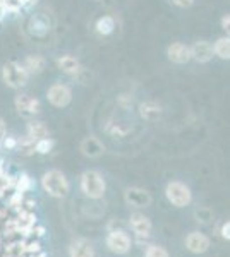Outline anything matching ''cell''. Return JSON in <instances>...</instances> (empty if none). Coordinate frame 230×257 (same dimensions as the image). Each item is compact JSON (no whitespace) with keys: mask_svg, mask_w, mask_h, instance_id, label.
<instances>
[{"mask_svg":"<svg viewBox=\"0 0 230 257\" xmlns=\"http://www.w3.org/2000/svg\"><path fill=\"white\" fill-rule=\"evenodd\" d=\"M29 77H31V74L28 72L23 62L9 60L2 65V70H0V79L11 89L24 88L29 82Z\"/></svg>","mask_w":230,"mask_h":257,"instance_id":"obj_1","label":"cell"},{"mask_svg":"<svg viewBox=\"0 0 230 257\" xmlns=\"http://www.w3.org/2000/svg\"><path fill=\"white\" fill-rule=\"evenodd\" d=\"M41 187L45 189V192L52 197L62 199L69 194L70 184L67 177L60 172V170H48L41 177Z\"/></svg>","mask_w":230,"mask_h":257,"instance_id":"obj_2","label":"cell"},{"mask_svg":"<svg viewBox=\"0 0 230 257\" xmlns=\"http://www.w3.org/2000/svg\"><path fill=\"white\" fill-rule=\"evenodd\" d=\"M79 185H81L83 194L90 199H95V201L102 199L107 190L105 178L102 177L100 172H96V170H86V172L81 175Z\"/></svg>","mask_w":230,"mask_h":257,"instance_id":"obj_3","label":"cell"},{"mask_svg":"<svg viewBox=\"0 0 230 257\" xmlns=\"http://www.w3.org/2000/svg\"><path fill=\"white\" fill-rule=\"evenodd\" d=\"M14 108L19 117L23 118H35L41 113V103L36 96L28 93H19L14 96Z\"/></svg>","mask_w":230,"mask_h":257,"instance_id":"obj_4","label":"cell"},{"mask_svg":"<svg viewBox=\"0 0 230 257\" xmlns=\"http://www.w3.org/2000/svg\"><path fill=\"white\" fill-rule=\"evenodd\" d=\"M165 196L169 199V202L175 208H186V206L191 204L192 201V192L191 189L187 187L186 184H182V182H170L169 185H167L165 189Z\"/></svg>","mask_w":230,"mask_h":257,"instance_id":"obj_5","label":"cell"},{"mask_svg":"<svg viewBox=\"0 0 230 257\" xmlns=\"http://www.w3.org/2000/svg\"><path fill=\"white\" fill-rule=\"evenodd\" d=\"M47 99L55 108H65L72 103V89L65 82H53L47 89Z\"/></svg>","mask_w":230,"mask_h":257,"instance_id":"obj_6","label":"cell"},{"mask_svg":"<svg viewBox=\"0 0 230 257\" xmlns=\"http://www.w3.org/2000/svg\"><path fill=\"white\" fill-rule=\"evenodd\" d=\"M55 65L62 74H65L67 77H74V79H78L85 72V69H83L81 62L78 60V57L70 55V53H64V55L57 57Z\"/></svg>","mask_w":230,"mask_h":257,"instance_id":"obj_7","label":"cell"},{"mask_svg":"<svg viewBox=\"0 0 230 257\" xmlns=\"http://www.w3.org/2000/svg\"><path fill=\"white\" fill-rule=\"evenodd\" d=\"M131 238L122 230H112L107 237V247L115 254H127L131 250Z\"/></svg>","mask_w":230,"mask_h":257,"instance_id":"obj_8","label":"cell"},{"mask_svg":"<svg viewBox=\"0 0 230 257\" xmlns=\"http://www.w3.org/2000/svg\"><path fill=\"white\" fill-rule=\"evenodd\" d=\"M167 57H169V60L174 62V64L184 65L192 60L191 47L186 43H181V41H174L172 45L167 47Z\"/></svg>","mask_w":230,"mask_h":257,"instance_id":"obj_9","label":"cell"},{"mask_svg":"<svg viewBox=\"0 0 230 257\" xmlns=\"http://www.w3.org/2000/svg\"><path fill=\"white\" fill-rule=\"evenodd\" d=\"M191 55L192 60L198 62V64H208L215 57V50H213V45L210 41L199 40L191 45Z\"/></svg>","mask_w":230,"mask_h":257,"instance_id":"obj_10","label":"cell"},{"mask_svg":"<svg viewBox=\"0 0 230 257\" xmlns=\"http://www.w3.org/2000/svg\"><path fill=\"white\" fill-rule=\"evenodd\" d=\"M124 199L127 204L134 206V208H148L151 204V194L139 187H129L124 192Z\"/></svg>","mask_w":230,"mask_h":257,"instance_id":"obj_11","label":"cell"},{"mask_svg":"<svg viewBox=\"0 0 230 257\" xmlns=\"http://www.w3.org/2000/svg\"><path fill=\"white\" fill-rule=\"evenodd\" d=\"M79 149H81V153L86 156V158H100V156L105 153V146L102 144V141L98 138H95V136H88L81 141V144H79Z\"/></svg>","mask_w":230,"mask_h":257,"instance_id":"obj_12","label":"cell"},{"mask_svg":"<svg viewBox=\"0 0 230 257\" xmlns=\"http://www.w3.org/2000/svg\"><path fill=\"white\" fill-rule=\"evenodd\" d=\"M162 105L153 99H146V101H141L139 106H137V113L139 117L146 120V122H157L158 118L162 117Z\"/></svg>","mask_w":230,"mask_h":257,"instance_id":"obj_13","label":"cell"},{"mask_svg":"<svg viewBox=\"0 0 230 257\" xmlns=\"http://www.w3.org/2000/svg\"><path fill=\"white\" fill-rule=\"evenodd\" d=\"M186 247L192 254H203L210 248V238L206 235L199 233V231H192L186 238Z\"/></svg>","mask_w":230,"mask_h":257,"instance_id":"obj_14","label":"cell"},{"mask_svg":"<svg viewBox=\"0 0 230 257\" xmlns=\"http://www.w3.org/2000/svg\"><path fill=\"white\" fill-rule=\"evenodd\" d=\"M129 225H131V230L134 231L139 238L149 237V231H151V221H149L148 216H144V214H141V213L131 214V221H129Z\"/></svg>","mask_w":230,"mask_h":257,"instance_id":"obj_15","label":"cell"},{"mask_svg":"<svg viewBox=\"0 0 230 257\" xmlns=\"http://www.w3.org/2000/svg\"><path fill=\"white\" fill-rule=\"evenodd\" d=\"M23 64L31 76H36V74L43 72L45 67H47V59H45L43 55H38V53H31V55L24 57Z\"/></svg>","mask_w":230,"mask_h":257,"instance_id":"obj_16","label":"cell"},{"mask_svg":"<svg viewBox=\"0 0 230 257\" xmlns=\"http://www.w3.org/2000/svg\"><path fill=\"white\" fill-rule=\"evenodd\" d=\"M29 31H31V35L38 36V38H41V36H45V35H48L50 21L45 18L43 14L33 16V18L29 19Z\"/></svg>","mask_w":230,"mask_h":257,"instance_id":"obj_17","label":"cell"},{"mask_svg":"<svg viewBox=\"0 0 230 257\" xmlns=\"http://www.w3.org/2000/svg\"><path fill=\"white\" fill-rule=\"evenodd\" d=\"M69 254H70V257H95V248L91 245V242L81 238V240H76V242L70 243Z\"/></svg>","mask_w":230,"mask_h":257,"instance_id":"obj_18","label":"cell"},{"mask_svg":"<svg viewBox=\"0 0 230 257\" xmlns=\"http://www.w3.org/2000/svg\"><path fill=\"white\" fill-rule=\"evenodd\" d=\"M26 136L31 138L33 141H40V139L48 138L50 131L43 122H40V120H31L26 125Z\"/></svg>","mask_w":230,"mask_h":257,"instance_id":"obj_19","label":"cell"},{"mask_svg":"<svg viewBox=\"0 0 230 257\" xmlns=\"http://www.w3.org/2000/svg\"><path fill=\"white\" fill-rule=\"evenodd\" d=\"M95 31L100 36H110L115 31V19L112 16H102V18H98L95 23Z\"/></svg>","mask_w":230,"mask_h":257,"instance_id":"obj_20","label":"cell"},{"mask_svg":"<svg viewBox=\"0 0 230 257\" xmlns=\"http://www.w3.org/2000/svg\"><path fill=\"white\" fill-rule=\"evenodd\" d=\"M213 50H215V57L221 60H230V36H220L213 43Z\"/></svg>","mask_w":230,"mask_h":257,"instance_id":"obj_21","label":"cell"},{"mask_svg":"<svg viewBox=\"0 0 230 257\" xmlns=\"http://www.w3.org/2000/svg\"><path fill=\"white\" fill-rule=\"evenodd\" d=\"M53 146H55V143H53V139L45 138V139L36 141L35 149H36V153H38V155H48V153L53 149Z\"/></svg>","mask_w":230,"mask_h":257,"instance_id":"obj_22","label":"cell"},{"mask_svg":"<svg viewBox=\"0 0 230 257\" xmlns=\"http://www.w3.org/2000/svg\"><path fill=\"white\" fill-rule=\"evenodd\" d=\"M33 187V180L28 173H21L19 178L16 180V190L18 192H28L29 189Z\"/></svg>","mask_w":230,"mask_h":257,"instance_id":"obj_23","label":"cell"},{"mask_svg":"<svg viewBox=\"0 0 230 257\" xmlns=\"http://www.w3.org/2000/svg\"><path fill=\"white\" fill-rule=\"evenodd\" d=\"M35 144H36V141H33L31 138L24 136L23 139H19V149H21V153H23V155H26V156L33 155V153H36Z\"/></svg>","mask_w":230,"mask_h":257,"instance_id":"obj_24","label":"cell"},{"mask_svg":"<svg viewBox=\"0 0 230 257\" xmlns=\"http://www.w3.org/2000/svg\"><path fill=\"white\" fill-rule=\"evenodd\" d=\"M132 103H134V96H132V94L122 93V94H119V96H117V105H119L122 110L132 108Z\"/></svg>","mask_w":230,"mask_h":257,"instance_id":"obj_25","label":"cell"},{"mask_svg":"<svg viewBox=\"0 0 230 257\" xmlns=\"http://www.w3.org/2000/svg\"><path fill=\"white\" fill-rule=\"evenodd\" d=\"M144 257H169V252L160 245H148L146 247Z\"/></svg>","mask_w":230,"mask_h":257,"instance_id":"obj_26","label":"cell"},{"mask_svg":"<svg viewBox=\"0 0 230 257\" xmlns=\"http://www.w3.org/2000/svg\"><path fill=\"white\" fill-rule=\"evenodd\" d=\"M194 216L198 221H201V223H210L211 219H213V211L210 208H199V209H196V213H194Z\"/></svg>","mask_w":230,"mask_h":257,"instance_id":"obj_27","label":"cell"},{"mask_svg":"<svg viewBox=\"0 0 230 257\" xmlns=\"http://www.w3.org/2000/svg\"><path fill=\"white\" fill-rule=\"evenodd\" d=\"M0 143H2L4 149H18L19 148V139L14 138V136H6Z\"/></svg>","mask_w":230,"mask_h":257,"instance_id":"obj_28","label":"cell"},{"mask_svg":"<svg viewBox=\"0 0 230 257\" xmlns=\"http://www.w3.org/2000/svg\"><path fill=\"white\" fill-rule=\"evenodd\" d=\"M170 4H174L175 7H179V9H189L192 4L196 2V0H169Z\"/></svg>","mask_w":230,"mask_h":257,"instance_id":"obj_29","label":"cell"},{"mask_svg":"<svg viewBox=\"0 0 230 257\" xmlns=\"http://www.w3.org/2000/svg\"><path fill=\"white\" fill-rule=\"evenodd\" d=\"M220 24H221V30L227 33V36H230V14H225L220 19Z\"/></svg>","mask_w":230,"mask_h":257,"instance_id":"obj_30","label":"cell"},{"mask_svg":"<svg viewBox=\"0 0 230 257\" xmlns=\"http://www.w3.org/2000/svg\"><path fill=\"white\" fill-rule=\"evenodd\" d=\"M221 237L225 240H230V221H227L223 226H221Z\"/></svg>","mask_w":230,"mask_h":257,"instance_id":"obj_31","label":"cell"},{"mask_svg":"<svg viewBox=\"0 0 230 257\" xmlns=\"http://www.w3.org/2000/svg\"><path fill=\"white\" fill-rule=\"evenodd\" d=\"M7 136V125H6V120L0 117V141Z\"/></svg>","mask_w":230,"mask_h":257,"instance_id":"obj_32","label":"cell"},{"mask_svg":"<svg viewBox=\"0 0 230 257\" xmlns=\"http://www.w3.org/2000/svg\"><path fill=\"white\" fill-rule=\"evenodd\" d=\"M96 2H100V0H96Z\"/></svg>","mask_w":230,"mask_h":257,"instance_id":"obj_33","label":"cell"}]
</instances>
